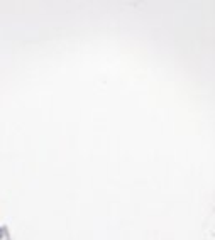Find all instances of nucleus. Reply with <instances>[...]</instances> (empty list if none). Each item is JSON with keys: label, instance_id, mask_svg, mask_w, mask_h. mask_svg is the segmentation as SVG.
I'll return each instance as SVG.
<instances>
[]
</instances>
